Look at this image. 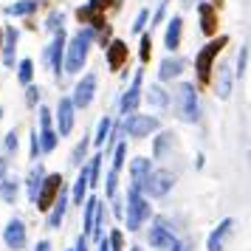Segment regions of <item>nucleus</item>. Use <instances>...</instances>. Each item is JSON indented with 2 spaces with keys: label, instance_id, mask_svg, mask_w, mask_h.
<instances>
[{
  "label": "nucleus",
  "instance_id": "nucleus-23",
  "mask_svg": "<svg viewBox=\"0 0 251 251\" xmlns=\"http://www.w3.org/2000/svg\"><path fill=\"white\" fill-rule=\"evenodd\" d=\"M88 189H91V186H88V170L82 167V170H79V178H76V183H74L71 201H74L76 206H82V203H85V195H88Z\"/></svg>",
  "mask_w": 251,
  "mask_h": 251
},
{
  "label": "nucleus",
  "instance_id": "nucleus-27",
  "mask_svg": "<svg viewBox=\"0 0 251 251\" xmlns=\"http://www.w3.org/2000/svg\"><path fill=\"white\" fill-rule=\"evenodd\" d=\"M0 198L6 203H14V198H17V181L14 178H3L0 181Z\"/></svg>",
  "mask_w": 251,
  "mask_h": 251
},
{
  "label": "nucleus",
  "instance_id": "nucleus-18",
  "mask_svg": "<svg viewBox=\"0 0 251 251\" xmlns=\"http://www.w3.org/2000/svg\"><path fill=\"white\" fill-rule=\"evenodd\" d=\"M150 246H155V249H172L175 237H172V231L164 223H155V226L150 228Z\"/></svg>",
  "mask_w": 251,
  "mask_h": 251
},
{
  "label": "nucleus",
  "instance_id": "nucleus-42",
  "mask_svg": "<svg viewBox=\"0 0 251 251\" xmlns=\"http://www.w3.org/2000/svg\"><path fill=\"white\" fill-rule=\"evenodd\" d=\"M113 3H116V0H91L88 6H91V9H96V12H104V9H110Z\"/></svg>",
  "mask_w": 251,
  "mask_h": 251
},
{
  "label": "nucleus",
  "instance_id": "nucleus-43",
  "mask_svg": "<svg viewBox=\"0 0 251 251\" xmlns=\"http://www.w3.org/2000/svg\"><path fill=\"white\" fill-rule=\"evenodd\" d=\"M116 181H119V172L110 170V175H107V198H113L116 195Z\"/></svg>",
  "mask_w": 251,
  "mask_h": 251
},
{
  "label": "nucleus",
  "instance_id": "nucleus-21",
  "mask_svg": "<svg viewBox=\"0 0 251 251\" xmlns=\"http://www.w3.org/2000/svg\"><path fill=\"white\" fill-rule=\"evenodd\" d=\"M65 206H68V198H65V192H59L57 201L51 203V215H48V226L51 228H59L62 217H65Z\"/></svg>",
  "mask_w": 251,
  "mask_h": 251
},
{
  "label": "nucleus",
  "instance_id": "nucleus-45",
  "mask_svg": "<svg viewBox=\"0 0 251 251\" xmlns=\"http://www.w3.org/2000/svg\"><path fill=\"white\" fill-rule=\"evenodd\" d=\"M40 155V138H37V130L31 133V158H37Z\"/></svg>",
  "mask_w": 251,
  "mask_h": 251
},
{
  "label": "nucleus",
  "instance_id": "nucleus-36",
  "mask_svg": "<svg viewBox=\"0 0 251 251\" xmlns=\"http://www.w3.org/2000/svg\"><path fill=\"white\" fill-rule=\"evenodd\" d=\"M172 141V133H161V138L155 141V158H164V152H167V144Z\"/></svg>",
  "mask_w": 251,
  "mask_h": 251
},
{
  "label": "nucleus",
  "instance_id": "nucleus-4",
  "mask_svg": "<svg viewBox=\"0 0 251 251\" xmlns=\"http://www.w3.org/2000/svg\"><path fill=\"white\" fill-rule=\"evenodd\" d=\"M147 217H150L147 198L141 195L138 186H130V189H127V231H138Z\"/></svg>",
  "mask_w": 251,
  "mask_h": 251
},
{
  "label": "nucleus",
  "instance_id": "nucleus-20",
  "mask_svg": "<svg viewBox=\"0 0 251 251\" xmlns=\"http://www.w3.org/2000/svg\"><path fill=\"white\" fill-rule=\"evenodd\" d=\"M150 158H133V164H130V175H133V186H144V181H147L150 175Z\"/></svg>",
  "mask_w": 251,
  "mask_h": 251
},
{
  "label": "nucleus",
  "instance_id": "nucleus-47",
  "mask_svg": "<svg viewBox=\"0 0 251 251\" xmlns=\"http://www.w3.org/2000/svg\"><path fill=\"white\" fill-rule=\"evenodd\" d=\"M76 251H88V237H85V234L76 240Z\"/></svg>",
  "mask_w": 251,
  "mask_h": 251
},
{
  "label": "nucleus",
  "instance_id": "nucleus-39",
  "mask_svg": "<svg viewBox=\"0 0 251 251\" xmlns=\"http://www.w3.org/2000/svg\"><path fill=\"white\" fill-rule=\"evenodd\" d=\"M147 17H150L147 9H141V12H138L136 23H133V31H136V34H141V31H144V25H147Z\"/></svg>",
  "mask_w": 251,
  "mask_h": 251
},
{
  "label": "nucleus",
  "instance_id": "nucleus-24",
  "mask_svg": "<svg viewBox=\"0 0 251 251\" xmlns=\"http://www.w3.org/2000/svg\"><path fill=\"white\" fill-rule=\"evenodd\" d=\"M37 6H40V0H17L12 6H6V14L9 17H25V14L37 12Z\"/></svg>",
  "mask_w": 251,
  "mask_h": 251
},
{
  "label": "nucleus",
  "instance_id": "nucleus-6",
  "mask_svg": "<svg viewBox=\"0 0 251 251\" xmlns=\"http://www.w3.org/2000/svg\"><path fill=\"white\" fill-rule=\"evenodd\" d=\"M172 183H175V175L167 170H155L147 175V181H144V186L141 189H147L150 198H164V195L172 189Z\"/></svg>",
  "mask_w": 251,
  "mask_h": 251
},
{
  "label": "nucleus",
  "instance_id": "nucleus-46",
  "mask_svg": "<svg viewBox=\"0 0 251 251\" xmlns=\"http://www.w3.org/2000/svg\"><path fill=\"white\" fill-rule=\"evenodd\" d=\"M6 147H9V150H17V136H14V133H9V138H6Z\"/></svg>",
  "mask_w": 251,
  "mask_h": 251
},
{
  "label": "nucleus",
  "instance_id": "nucleus-52",
  "mask_svg": "<svg viewBox=\"0 0 251 251\" xmlns=\"http://www.w3.org/2000/svg\"><path fill=\"white\" fill-rule=\"evenodd\" d=\"M3 170H6V161L0 158V172H3Z\"/></svg>",
  "mask_w": 251,
  "mask_h": 251
},
{
  "label": "nucleus",
  "instance_id": "nucleus-5",
  "mask_svg": "<svg viewBox=\"0 0 251 251\" xmlns=\"http://www.w3.org/2000/svg\"><path fill=\"white\" fill-rule=\"evenodd\" d=\"M62 192V175L59 172H54V175H46L43 178V183H40V192H37V209L40 212H48L51 209V203L57 201V195Z\"/></svg>",
  "mask_w": 251,
  "mask_h": 251
},
{
  "label": "nucleus",
  "instance_id": "nucleus-12",
  "mask_svg": "<svg viewBox=\"0 0 251 251\" xmlns=\"http://www.w3.org/2000/svg\"><path fill=\"white\" fill-rule=\"evenodd\" d=\"M3 240H6V246L14 251H20L25 246V226H23V220H9V226H6V231H3Z\"/></svg>",
  "mask_w": 251,
  "mask_h": 251
},
{
  "label": "nucleus",
  "instance_id": "nucleus-51",
  "mask_svg": "<svg viewBox=\"0 0 251 251\" xmlns=\"http://www.w3.org/2000/svg\"><path fill=\"white\" fill-rule=\"evenodd\" d=\"M209 3H212L215 9H220V6H223V0H209Z\"/></svg>",
  "mask_w": 251,
  "mask_h": 251
},
{
  "label": "nucleus",
  "instance_id": "nucleus-54",
  "mask_svg": "<svg viewBox=\"0 0 251 251\" xmlns=\"http://www.w3.org/2000/svg\"><path fill=\"white\" fill-rule=\"evenodd\" d=\"M130 251H141V249H138V246H133V249H130Z\"/></svg>",
  "mask_w": 251,
  "mask_h": 251
},
{
  "label": "nucleus",
  "instance_id": "nucleus-26",
  "mask_svg": "<svg viewBox=\"0 0 251 251\" xmlns=\"http://www.w3.org/2000/svg\"><path fill=\"white\" fill-rule=\"evenodd\" d=\"M37 138H40V152H51V150L57 147V133H54L51 127H43V130L37 133Z\"/></svg>",
  "mask_w": 251,
  "mask_h": 251
},
{
  "label": "nucleus",
  "instance_id": "nucleus-22",
  "mask_svg": "<svg viewBox=\"0 0 251 251\" xmlns=\"http://www.w3.org/2000/svg\"><path fill=\"white\" fill-rule=\"evenodd\" d=\"M43 178H46V170H43V164H37L34 170L28 172V181H25V186H28V201H31V203L37 201V192H40Z\"/></svg>",
  "mask_w": 251,
  "mask_h": 251
},
{
  "label": "nucleus",
  "instance_id": "nucleus-28",
  "mask_svg": "<svg viewBox=\"0 0 251 251\" xmlns=\"http://www.w3.org/2000/svg\"><path fill=\"white\" fill-rule=\"evenodd\" d=\"M110 130H113V119H110V116H104L102 122H99V130H96V136H93V144H96V147H102L104 138L110 136Z\"/></svg>",
  "mask_w": 251,
  "mask_h": 251
},
{
  "label": "nucleus",
  "instance_id": "nucleus-31",
  "mask_svg": "<svg viewBox=\"0 0 251 251\" xmlns=\"http://www.w3.org/2000/svg\"><path fill=\"white\" fill-rule=\"evenodd\" d=\"M147 102H150V104H155V107H164V104H167V93L161 91L158 85H150V91H147Z\"/></svg>",
  "mask_w": 251,
  "mask_h": 251
},
{
  "label": "nucleus",
  "instance_id": "nucleus-13",
  "mask_svg": "<svg viewBox=\"0 0 251 251\" xmlns=\"http://www.w3.org/2000/svg\"><path fill=\"white\" fill-rule=\"evenodd\" d=\"M231 231H234V220L226 217V220H220V226L209 234V251H223L226 246V240L231 237Z\"/></svg>",
  "mask_w": 251,
  "mask_h": 251
},
{
  "label": "nucleus",
  "instance_id": "nucleus-10",
  "mask_svg": "<svg viewBox=\"0 0 251 251\" xmlns=\"http://www.w3.org/2000/svg\"><path fill=\"white\" fill-rule=\"evenodd\" d=\"M54 43H51V48H48V65H51V74L54 76H59L62 74V59H65V34H62V28L59 31H54Z\"/></svg>",
  "mask_w": 251,
  "mask_h": 251
},
{
  "label": "nucleus",
  "instance_id": "nucleus-25",
  "mask_svg": "<svg viewBox=\"0 0 251 251\" xmlns=\"http://www.w3.org/2000/svg\"><path fill=\"white\" fill-rule=\"evenodd\" d=\"M217 76H220V82H217V96H220V99H228V93H231V74H228V65H220V68H217Z\"/></svg>",
  "mask_w": 251,
  "mask_h": 251
},
{
  "label": "nucleus",
  "instance_id": "nucleus-33",
  "mask_svg": "<svg viewBox=\"0 0 251 251\" xmlns=\"http://www.w3.org/2000/svg\"><path fill=\"white\" fill-rule=\"evenodd\" d=\"M107 246H110V251H125V234H122L119 228H116V231H110Z\"/></svg>",
  "mask_w": 251,
  "mask_h": 251
},
{
  "label": "nucleus",
  "instance_id": "nucleus-53",
  "mask_svg": "<svg viewBox=\"0 0 251 251\" xmlns=\"http://www.w3.org/2000/svg\"><path fill=\"white\" fill-rule=\"evenodd\" d=\"M181 3H183V6H192V0H181Z\"/></svg>",
  "mask_w": 251,
  "mask_h": 251
},
{
  "label": "nucleus",
  "instance_id": "nucleus-14",
  "mask_svg": "<svg viewBox=\"0 0 251 251\" xmlns=\"http://www.w3.org/2000/svg\"><path fill=\"white\" fill-rule=\"evenodd\" d=\"M74 104H71V99H59V107H57V122H59V133L57 136H68L71 130H74Z\"/></svg>",
  "mask_w": 251,
  "mask_h": 251
},
{
  "label": "nucleus",
  "instance_id": "nucleus-35",
  "mask_svg": "<svg viewBox=\"0 0 251 251\" xmlns=\"http://www.w3.org/2000/svg\"><path fill=\"white\" fill-rule=\"evenodd\" d=\"M125 158H127V144H119L116 147V155H113V172H119L125 167Z\"/></svg>",
  "mask_w": 251,
  "mask_h": 251
},
{
  "label": "nucleus",
  "instance_id": "nucleus-41",
  "mask_svg": "<svg viewBox=\"0 0 251 251\" xmlns=\"http://www.w3.org/2000/svg\"><path fill=\"white\" fill-rule=\"evenodd\" d=\"M62 20H65L62 12H51V17H48V28H51V31H59V28H62Z\"/></svg>",
  "mask_w": 251,
  "mask_h": 251
},
{
  "label": "nucleus",
  "instance_id": "nucleus-56",
  "mask_svg": "<svg viewBox=\"0 0 251 251\" xmlns=\"http://www.w3.org/2000/svg\"><path fill=\"white\" fill-rule=\"evenodd\" d=\"M0 119H3V107H0Z\"/></svg>",
  "mask_w": 251,
  "mask_h": 251
},
{
  "label": "nucleus",
  "instance_id": "nucleus-49",
  "mask_svg": "<svg viewBox=\"0 0 251 251\" xmlns=\"http://www.w3.org/2000/svg\"><path fill=\"white\" fill-rule=\"evenodd\" d=\"M170 251H192V249H189V246H186V243H175V246H172Z\"/></svg>",
  "mask_w": 251,
  "mask_h": 251
},
{
  "label": "nucleus",
  "instance_id": "nucleus-32",
  "mask_svg": "<svg viewBox=\"0 0 251 251\" xmlns=\"http://www.w3.org/2000/svg\"><path fill=\"white\" fill-rule=\"evenodd\" d=\"M88 144H91V138H82L79 144H76V150H74V155H71V164L74 167H79L82 158H85V152H88Z\"/></svg>",
  "mask_w": 251,
  "mask_h": 251
},
{
  "label": "nucleus",
  "instance_id": "nucleus-55",
  "mask_svg": "<svg viewBox=\"0 0 251 251\" xmlns=\"http://www.w3.org/2000/svg\"><path fill=\"white\" fill-rule=\"evenodd\" d=\"M0 46H3V31H0Z\"/></svg>",
  "mask_w": 251,
  "mask_h": 251
},
{
  "label": "nucleus",
  "instance_id": "nucleus-48",
  "mask_svg": "<svg viewBox=\"0 0 251 251\" xmlns=\"http://www.w3.org/2000/svg\"><path fill=\"white\" fill-rule=\"evenodd\" d=\"M34 251H51V243H48V240H40Z\"/></svg>",
  "mask_w": 251,
  "mask_h": 251
},
{
  "label": "nucleus",
  "instance_id": "nucleus-15",
  "mask_svg": "<svg viewBox=\"0 0 251 251\" xmlns=\"http://www.w3.org/2000/svg\"><path fill=\"white\" fill-rule=\"evenodd\" d=\"M181 34H183V17L175 14L170 23H167V31H164V46L170 51H178L181 48Z\"/></svg>",
  "mask_w": 251,
  "mask_h": 251
},
{
  "label": "nucleus",
  "instance_id": "nucleus-40",
  "mask_svg": "<svg viewBox=\"0 0 251 251\" xmlns=\"http://www.w3.org/2000/svg\"><path fill=\"white\" fill-rule=\"evenodd\" d=\"M25 102L34 107V104L40 102V88H34V85H25Z\"/></svg>",
  "mask_w": 251,
  "mask_h": 251
},
{
  "label": "nucleus",
  "instance_id": "nucleus-11",
  "mask_svg": "<svg viewBox=\"0 0 251 251\" xmlns=\"http://www.w3.org/2000/svg\"><path fill=\"white\" fill-rule=\"evenodd\" d=\"M127 57H130V48H127L125 40L107 43V65H110V71H122L125 62H127Z\"/></svg>",
  "mask_w": 251,
  "mask_h": 251
},
{
  "label": "nucleus",
  "instance_id": "nucleus-7",
  "mask_svg": "<svg viewBox=\"0 0 251 251\" xmlns=\"http://www.w3.org/2000/svg\"><path fill=\"white\" fill-rule=\"evenodd\" d=\"M93 93H96V76L93 74H85L76 88H74V96H71V104L74 107H88L93 102Z\"/></svg>",
  "mask_w": 251,
  "mask_h": 251
},
{
  "label": "nucleus",
  "instance_id": "nucleus-16",
  "mask_svg": "<svg viewBox=\"0 0 251 251\" xmlns=\"http://www.w3.org/2000/svg\"><path fill=\"white\" fill-rule=\"evenodd\" d=\"M198 14H201V31L206 37H215L217 34V9L212 3H201L198 6Z\"/></svg>",
  "mask_w": 251,
  "mask_h": 251
},
{
  "label": "nucleus",
  "instance_id": "nucleus-1",
  "mask_svg": "<svg viewBox=\"0 0 251 251\" xmlns=\"http://www.w3.org/2000/svg\"><path fill=\"white\" fill-rule=\"evenodd\" d=\"M93 37H96L93 28H79L71 40H65V59L62 62H65V71L68 74H79L82 71L85 59H88V51H91Z\"/></svg>",
  "mask_w": 251,
  "mask_h": 251
},
{
  "label": "nucleus",
  "instance_id": "nucleus-19",
  "mask_svg": "<svg viewBox=\"0 0 251 251\" xmlns=\"http://www.w3.org/2000/svg\"><path fill=\"white\" fill-rule=\"evenodd\" d=\"M181 74H183V59H178V57H167L164 62H161L158 79H161V82H170V79H175V76H181Z\"/></svg>",
  "mask_w": 251,
  "mask_h": 251
},
{
  "label": "nucleus",
  "instance_id": "nucleus-2",
  "mask_svg": "<svg viewBox=\"0 0 251 251\" xmlns=\"http://www.w3.org/2000/svg\"><path fill=\"white\" fill-rule=\"evenodd\" d=\"M226 46H228V37L220 34L217 40H212L209 46H203L201 51H198V57H195V68H198V82H201V85H209V79H212V68H215V59Z\"/></svg>",
  "mask_w": 251,
  "mask_h": 251
},
{
  "label": "nucleus",
  "instance_id": "nucleus-34",
  "mask_svg": "<svg viewBox=\"0 0 251 251\" xmlns=\"http://www.w3.org/2000/svg\"><path fill=\"white\" fill-rule=\"evenodd\" d=\"M150 57H152V37L141 34V62H150Z\"/></svg>",
  "mask_w": 251,
  "mask_h": 251
},
{
  "label": "nucleus",
  "instance_id": "nucleus-3",
  "mask_svg": "<svg viewBox=\"0 0 251 251\" xmlns=\"http://www.w3.org/2000/svg\"><path fill=\"white\" fill-rule=\"evenodd\" d=\"M172 99H175V110L183 122L195 125L198 116H201V104H198V93H195V85L189 82H181L175 91H172Z\"/></svg>",
  "mask_w": 251,
  "mask_h": 251
},
{
  "label": "nucleus",
  "instance_id": "nucleus-17",
  "mask_svg": "<svg viewBox=\"0 0 251 251\" xmlns=\"http://www.w3.org/2000/svg\"><path fill=\"white\" fill-rule=\"evenodd\" d=\"M17 28L14 25H6L3 28V62H6V68H14V48H17Z\"/></svg>",
  "mask_w": 251,
  "mask_h": 251
},
{
  "label": "nucleus",
  "instance_id": "nucleus-37",
  "mask_svg": "<svg viewBox=\"0 0 251 251\" xmlns=\"http://www.w3.org/2000/svg\"><path fill=\"white\" fill-rule=\"evenodd\" d=\"M246 65H249V48L243 46V48H240V57H237V76H240V79L246 76Z\"/></svg>",
  "mask_w": 251,
  "mask_h": 251
},
{
  "label": "nucleus",
  "instance_id": "nucleus-8",
  "mask_svg": "<svg viewBox=\"0 0 251 251\" xmlns=\"http://www.w3.org/2000/svg\"><path fill=\"white\" fill-rule=\"evenodd\" d=\"M125 130L130 133V136L144 138V136H150L152 130H158V119H152V116H138V113H133V116H130V119L125 122Z\"/></svg>",
  "mask_w": 251,
  "mask_h": 251
},
{
  "label": "nucleus",
  "instance_id": "nucleus-29",
  "mask_svg": "<svg viewBox=\"0 0 251 251\" xmlns=\"http://www.w3.org/2000/svg\"><path fill=\"white\" fill-rule=\"evenodd\" d=\"M31 76H34V62L31 59H23L17 65V79H20V85H31Z\"/></svg>",
  "mask_w": 251,
  "mask_h": 251
},
{
  "label": "nucleus",
  "instance_id": "nucleus-38",
  "mask_svg": "<svg viewBox=\"0 0 251 251\" xmlns=\"http://www.w3.org/2000/svg\"><path fill=\"white\" fill-rule=\"evenodd\" d=\"M164 14H167V0H161L158 9H155V14H152V23H150V28H155V25L164 23Z\"/></svg>",
  "mask_w": 251,
  "mask_h": 251
},
{
  "label": "nucleus",
  "instance_id": "nucleus-44",
  "mask_svg": "<svg viewBox=\"0 0 251 251\" xmlns=\"http://www.w3.org/2000/svg\"><path fill=\"white\" fill-rule=\"evenodd\" d=\"M40 125L51 127V110H48V107H40Z\"/></svg>",
  "mask_w": 251,
  "mask_h": 251
},
{
  "label": "nucleus",
  "instance_id": "nucleus-30",
  "mask_svg": "<svg viewBox=\"0 0 251 251\" xmlns=\"http://www.w3.org/2000/svg\"><path fill=\"white\" fill-rule=\"evenodd\" d=\"M102 158H104L102 152L91 158V167H88V186H96V183H99V170H102Z\"/></svg>",
  "mask_w": 251,
  "mask_h": 251
},
{
  "label": "nucleus",
  "instance_id": "nucleus-9",
  "mask_svg": "<svg viewBox=\"0 0 251 251\" xmlns=\"http://www.w3.org/2000/svg\"><path fill=\"white\" fill-rule=\"evenodd\" d=\"M141 79H144V71H136V76H133V85L127 88V93L122 96V104H119V110L122 113H136L138 107V99H141Z\"/></svg>",
  "mask_w": 251,
  "mask_h": 251
},
{
  "label": "nucleus",
  "instance_id": "nucleus-50",
  "mask_svg": "<svg viewBox=\"0 0 251 251\" xmlns=\"http://www.w3.org/2000/svg\"><path fill=\"white\" fill-rule=\"evenodd\" d=\"M99 251H110V246H107V237H99Z\"/></svg>",
  "mask_w": 251,
  "mask_h": 251
}]
</instances>
